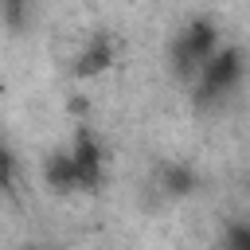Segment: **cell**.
<instances>
[{
    "mask_svg": "<svg viewBox=\"0 0 250 250\" xmlns=\"http://www.w3.org/2000/svg\"><path fill=\"white\" fill-rule=\"evenodd\" d=\"M215 51H219V27H215L211 20H191V23L180 31L176 47H172L176 74H180V78H195L199 66H203Z\"/></svg>",
    "mask_w": 250,
    "mask_h": 250,
    "instance_id": "obj_1",
    "label": "cell"
},
{
    "mask_svg": "<svg viewBox=\"0 0 250 250\" xmlns=\"http://www.w3.org/2000/svg\"><path fill=\"white\" fill-rule=\"evenodd\" d=\"M199 90L207 98L215 94H230L238 82H242V47H219L203 66H199Z\"/></svg>",
    "mask_w": 250,
    "mask_h": 250,
    "instance_id": "obj_2",
    "label": "cell"
},
{
    "mask_svg": "<svg viewBox=\"0 0 250 250\" xmlns=\"http://www.w3.org/2000/svg\"><path fill=\"white\" fill-rule=\"evenodd\" d=\"M66 152H70V160H74L78 188H82V191H94V188L102 184V148H98V141L82 129L78 141H74V148H66Z\"/></svg>",
    "mask_w": 250,
    "mask_h": 250,
    "instance_id": "obj_3",
    "label": "cell"
},
{
    "mask_svg": "<svg viewBox=\"0 0 250 250\" xmlns=\"http://www.w3.org/2000/svg\"><path fill=\"white\" fill-rule=\"evenodd\" d=\"M43 176H47V188H55V191H74V188H78L70 152H51L47 164H43Z\"/></svg>",
    "mask_w": 250,
    "mask_h": 250,
    "instance_id": "obj_4",
    "label": "cell"
},
{
    "mask_svg": "<svg viewBox=\"0 0 250 250\" xmlns=\"http://www.w3.org/2000/svg\"><path fill=\"white\" fill-rule=\"evenodd\" d=\"M109 62H113V51H109V43L98 39V43H90V47L78 55V66H74V70H78L82 78H94V74H105Z\"/></svg>",
    "mask_w": 250,
    "mask_h": 250,
    "instance_id": "obj_5",
    "label": "cell"
},
{
    "mask_svg": "<svg viewBox=\"0 0 250 250\" xmlns=\"http://www.w3.org/2000/svg\"><path fill=\"white\" fill-rule=\"evenodd\" d=\"M160 184H164V191L168 195H191L195 191V172L188 168V164H168L164 168V176H160Z\"/></svg>",
    "mask_w": 250,
    "mask_h": 250,
    "instance_id": "obj_6",
    "label": "cell"
},
{
    "mask_svg": "<svg viewBox=\"0 0 250 250\" xmlns=\"http://www.w3.org/2000/svg\"><path fill=\"white\" fill-rule=\"evenodd\" d=\"M227 250H250V230L238 223V227H230V238H227Z\"/></svg>",
    "mask_w": 250,
    "mask_h": 250,
    "instance_id": "obj_7",
    "label": "cell"
},
{
    "mask_svg": "<svg viewBox=\"0 0 250 250\" xmlns=\"http://www.w3.org/2000/svg\"><path fill=\"white\" fill-rule=\"evenodd\" d=\"M8 168H12V156H8V148L0 145V180H8Z\"/></svg>",
    "mask_w": 250,
    "mask_h": 250,
    "instance_id": "obj_8",
    "label": "cell"
},
{
    "mask_svg": "<svg viewBox=\"0 0 250 250\" xmlns=\"http://www.w3.org/2000/svg\"><path fill=\"white\" fill-rule=\"evenodd\" d=\"M31 250H43V246H31Z\"/></svg>",
    "mask_w": 250,
    "mask_h": 250,
    "instance_id": "obj_9",
    "label": "cell"
}]
</instances>
